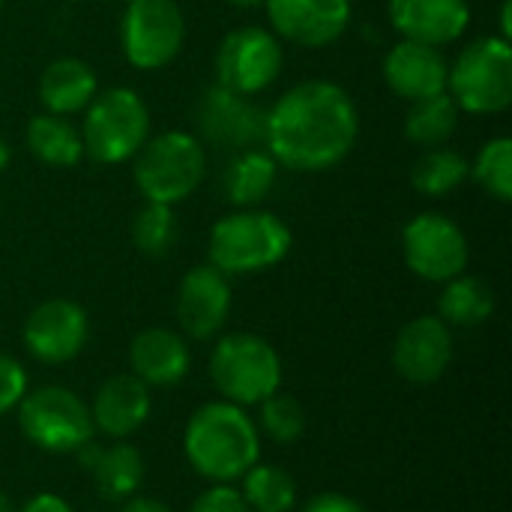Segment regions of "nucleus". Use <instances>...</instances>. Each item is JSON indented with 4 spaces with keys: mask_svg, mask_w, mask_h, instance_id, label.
Instances as JSON below:
<instances>
[{
    "mask_svg": "<svg viewBox=\"0 0 512 512\" xmlns=\"http://www.w3.org/2000/svg\"><path fill=\"white\" fill-rule=\"evenodd\" d=\"M186 39V18L177 0H129L120 18L123 57L141 69L156 72L177 60Z\"/></svg>",
    "mask_w": 512,
    "mask_h": 512,
    "instance_id": "obj_9",
    "label": "nucleus"
},
{
    "mask_svg": "<svg viewBox=\"0 0 512 512\" xmlns=\"http://www.w3.org/2000/svg\"><path fill=\"white\" fill-rule=\"evenodd\" d=\"M135 159V183L144 201L153 204H180L186 201L204 177L207 153L204 144L192 132H162L147 138Z\"/></svg>",
    "mask_w": 512,
    "mask_h": 512,
    "instance_id": "obj_5",
    "label": "nucleus"
},
{
    "mask_svg": "<svg viewBox=\"0 0 512 512\" xmlns=\"http://www.w3.org/2000/svg\"><path fill=\"white\" fill-rule=\"evenodd\" d=\"M276 177H279V162L267 150H258V147L240 150L234 153V159L228 162L222 174V192L234 207L246 210V207L261 204L273 192Z\"/></svg>",
    "mask_w": 512,
    "mask_h": 512,
    "instance_id": "obj_22",
    "label": "nucleus"
},
{
    "mask_svg": "<svg viewBox=\"0 0 512 512\" xmlns=\"http://www.w3.org/2000/svg\"><path fill=\"white\" fill-rule=\"evenodd\" d=\"M459 114L462 111L450 93H438V96L411 102V111L405 117V138L423 150L444 147L459 126Z\"/></svg>",
    "mask_w": 512,
    "mask_h": 512,
    "instance_id": "obj_26",
    "label": "nucleus"
},
{
    "mask_svg": "<svg viewBox=\"0 0 512 512\" xmlns=\"http://www.w3.org/2000/svg\"><path fill=\"white\" fill-rule=\"evenodd\" d=\"M453 363V333L438 315L408 321L393 345V366L411 384H435Z\"/></svg>",
    "mask_w": 512,
    "mask_h": 512,
    "instance_id": "obj_16",
    "label": "nucleus"
},
{
    "mask_svg": "<svg viewBox=\"0 0 512 512\" xmlns=\"http://www.w3.org/2000/svg\"><path fill=\"white\" fill-rule=\"evenodd\" d=\"M177 324L186 336L207 342L222 333L231 315V282L213 264L192 267L177 288Z\"/></svg>",
    "mask_w": 512,
    "mask_h": 512,
    "instance_id": "obj_15",
    "label": "nucleus"
},
{
    "mask_svg": "<svg viewBox=\"0 0 512 512\" xmlns=\"http://www.w3.org/2000/svg\"><path fill=\"white\" fill-rule=\"evenodd\" d=\"M183 453L204 480L234 483L258 465L261 435L240 405L225 399L207 402L186 423Z\"/></svg>",
    "mask_w": 512,
    "mask_h": 512,
    "instance_id": "obj_2",
    "label": "nucleus"
},
{
    "mask_svg": "<svg viewBox=\"0 0 512 512\" xmlns=\"http://www.w3.org/2000/svg\"><path fill=\"white\" fill-rule=\"evenodd\" d=\"M390 21L402 39L423 45H450L471 24L468 0H390Z\"/></svg>",
    "mask_w": 512,
    "mask_h": 512,
    "instance_id": "obj_18",
    "label": "nucleus"
},
{
    "mask_svg": "<svg viewBox=\"0 0 512 512\" xmlns=\"http://www.w3.org/2000/svg\"><path fill=\"white\" fill-rule=\"evenodd\" d=\"M177 237V219H174V207L168 204H153L144 201V207L138 210L135 222H132V240L144 255H165L174 246Z\"/></svg>",
    "mask_w": 512,
    "mask_h": 512,
    "instance_id": "obj_30",
    "label": "nucleus"
},
{
    "mask_svg": "<svg viewBox=\"0 0 512 512\" xmlns=\"http://www.w3.org/2000/svg\"><path fill=\"white\" fill-rule=\"evenodd\" d=\"M264 117L267 114L249 96L213 84L195 105V138L228 153L252 150L264 144Z\"/></svg>",
    "mask_w": 512,
    "mask_h": 512,
    "instance_id": "obj_12",
    "label": "nucleus"
},
{
    "mask_svg": "<svg viewBox=\"0 0 512 512\" xmlns=\"http://www.w3.org/2000/svg\"><path fill=\"white\" fill-rule=\"evenodd\" d=\"M9 159H12V150H9V144H6V141L0 138V171H3L6 165H9Z\"/></svg>",
    "mask_w": 512,
    "mask_h": 512,
    "instance_id": "obj_38",
    "label": "nucleus"
},
{
    "mask_svg": "<svg viewBox=\"0 0 512 512\" xmlns=\"http://www.w3.org/2000/svg\"><path fill=\"white\" fill-rule=\"evenodd\" d=\"M150 408H153V399L144 381H138L132 372L114 375L93 396V405H90L93 429L114 441L129 438L147 423Z\"/></svg>",
    "mask_w": 512,
    "mask_h": 512,
    "instance_id": "obj_19",
    "label": "nucleus"
},
{
    "mask_svg": "<svg viewBox=\"0 0 512 512\" xmlns=\"http://www.w3.org/2000/svg\"><path fill=\"white\" fill-rule=\"evenodd\" d=\"M150 138V108L129 87H108L84 108L81 144L99 165L129 162Z\"/></svg>",
    "mask_w": 512,
    "mask_h": 512,
    "instance_id": "obj_4",
    "label": "nucleus"
},
{
    "mask_svg": "<svg viewBox=\"0 0 512 512\" xmlns=\"http://www.w3.org/2000/svg\"><path fill=\"white\" fill-rule=\"evenodd\" d=\"M0 9H3V0H0Z\"/></svg>",
    "mask_w": 512,
    "mask_h": 512,
    "instance_id": "obj_40",
    "label": "nucleus"
},
{
    "mask_svg": "<svg viewBox=\"0 0 512 512\" xmlns=\"http://www.w3.org/2000/svg\"><path fill=\"white\" fill-rule=\"evenodd\" d=\"M90 336L87 312L72 300H45L24 321V348L48 366L75 360Z\"/></svg>",
    "mask_w": 512,
    "mask_h": 512,
    "instance_id": "obj_13",
    "label": "nucleus"
},
{
    "mask_svg": "<svg viewBox=\"0 0 512 512\" xmlns=\"http://www.w3.org/2000/svg\"><path fill=\"white\" fill-rule=\"evenodd\" d=\"M471 177L495 198L512 201V141L507 135H498L486 141L471 165Z\"/></svg>",
    "mask_w": 512,
    "mask_h": 512,
    "instance_id": "obj_29",
    "label": "nucleus"
},
{
    "mask_svg": "<svg viewBox=\"0 0 512 512\" xmlns=\"http://www.w3.org/2000/svg\"><path fill=\"white\" fill-rule=\"evenodd\" d=\"M189 348L177 330L147 327L129 345V366L138 381L147 387H171L189 372Z\"/></svg>",
    "mask_w": 512,
    "mask_h": 512,
    "instance_id": "obj_20",
    "label": "nucleus"
},
{
    "mask_svg": "<svg viewBox=\"0 0 512 512\" xmlns=\"http://www.w3.org/2000/svg\"><path fill=\"white\" fill-rule=\"evenodd\" d=\"M27 393V372L9 354H0V417L18 408Z\"/></svg>",
    "mask_w": 512,
    "mask_h": 512,
    "instance_id": "obj_32",
    "label": "nucleus"
},
{
    "mask_svg": "<svg viewBox=\"0 0 512 512\" xmlns=\"http://www.w3.org/2000/svg\"><path fill=\"white\" fill-rule=\"evenodd\" d=\"M261 429L276 444H294L306 432V408L294 396L276 390L261 402Z\"/></svg>",
    "mask_w": 512,
    "mask_h": 512,
    "instance_id": "obj_31",
    "label": "nucleus"
},
{
    "mask_svg": "<svg viewBox=\"0 0 512 512\" xmlns=\"http://www.w3.org/2000/svg\"><path fill=\"white\" fill-rule=\"evenodd\" d=\"M240 480L249 512H291L297 507V480L279 465H252Z\"/></svg>",
    "mask_w": 512,
    "mask_h": 512,
    "instance_id": "obj_28",
    "label": "nucleus"
},
{
    "mask_svg": "<svg viewBox=\"0 0 512 512\" xmlns=\"http://www.w3.org/2000/svg\"><path fill=\"white\" fill-rule=\"evenodd\" d=\"M303 512H366L363 504H357L354 498L348 495H339V492H324V495H315Z\"/></svg>",
    "mask_w": 512,
    "mask_h": 512,
    "instance_id": "obj_34",
    "label": "nucleus"
},
{
    "mask_svg": "<svg viewBox=\"0 0 512 512\" xmlns=\"http://www.w3.org/2000/svg\"><path fill=\"white\" fill-rule=\"evenodd\" d=\"M96 93H99L96 72L78 57L51 60L39 78V99L45 111L57 117L81 114L93 102Z\"/></svg>",
    "mask_w": 512,
    "mask_h": 512,
    "instance_id": "obj_21",
    "label": "nucleus"
},
{
    "mask_svg": "<svg viewBox=\"0 0 512 512\" xmlns=\"http://www.w3.org/2000/svg\"><path fill=\"white\" fill-rule=\"evenodd\" d=\"M291 228L267 210H234L210 231V264L225 276L261 273L291 252Z\"/></svg>",
    "mask_w": 512,
    "mask_h": 512,
    "instance_id": "obj_3",
    "label": "nucleus"
},
{
    "mask_svg": "<svg viewBox=\"0 0 512 512\" xmlns=\"http://www.w3.org/2000/svg\"><path fill=\"white\" fill-rule=\"evenodd\" d=\"M447 72L450 63L441 48L414 39L396 42L384 57V81L405 102H420L447 93Z\"/></svg>",
    "mask_w": 512,
    "mask_h": 512,
    "instance_id": "obj_17",
    "label": "nucleus"
},
{
    "mask_svg": "<svg viewBox=\"0 0 512 512\" xmlns=\"http://www.w3.org/2000/svg\"><path fill=\"white\" fill-rule=\"evenodd\" d=\"M21 435L45 453H75L93 441L90 405L69 387H39L18 402Z\"/></svg>",
    "mask_w": 512,
    "mask_h": 512,
    "instance_id": "obj_8",
    "label": "nucleus"
},
{
    "mask_svg": "<svg viewBox=\"0 0 512 512\" xmlns=\"http://www.w3.org/2000/svg\"><path fill=\"white\" fill-rule=\"evenodd\" d=\"M0 512H15V507H12V501L0 492Z\"/></svg>",
    "mask_w": 512,
    "mask_h": 512,
    "instance_id": "obj_39",
    "label": "nucleus"
},
{
    "mask_svg": "<svg viewBox=\"0 0 512 512\" xmlns=\"http://www.w3.org/2000/svg\"><path fill=\"white\" fill-rule=\"evenodd\" d=\"M282 42L267 27H237L231 30L216 51V84L255 96L267 90L282 72Z\"/></svg>",
    "mask_w": 512,
    "mask_h": 512,
    "instance_id": "obj_10",
    "label": "nucleus"
},
{
    "mask_svg": "<svg viewBox=\"0 0 512 512\" xmlns=\"http://www.w3.org/2000/svg\"><path fill=\"white\" fill-rule=\"evenodd\" d=\"M360 111L351 93L333 81H303L279 96L264 117L267 153L303 174L336 168L357 144Z\"/></svg>",
    "mask_w": 512,
    "mask_h": 512,
    "instance_id": "obj_1",
    "label": "nucleus"
},
{
    "mask_svg": "<svg viewBox=\"0 0 512 512\" xmlns=\"http://www.w3.org/2000/svg\"><path fill=\"white\" fill-rule=\"evenodd\" d=\"M231 6H237V9H258V6H264L267 0H228Z\"/></svg>",
    "mask_w": 512,
    "mask_h": 512,
    "instance_id": "obj_37",
    "label": "nucleus"
},
{
    "mask_svg": "<svg viewBox=\"0 0 512 512\" xmlns=\"http://www.w3.org/2000/svg\"><path fill=\"white\" fill-rule=\"evenodd\" d=\"M120 512H174L168 504H162V501H156V498H129V501H123V507Z\"/></svg>",
    "mask_w": 512,
    "mask_h": 512,
    "instance_id": "obj_36",
    "label": "nucleus"
},
{
    "mask_svg": "<svg viewBox=\"0 0 512 512\" xmlns=\"http://www.w3.org/2000/svg\"><path fill=\"white\" fill-rule=\"evenodd\" d=\"M471 177V162L450 147H429L411 165V186L429 198L453 195Z\"/></svg>",
    "mask_w": 512,
    "mask_h": 512,
    "instance_id": "obj_27",
    "label": "nucleus"
},
{
    "mask_svg": "<svg viewBox=\"0 0 512 512\" xmlns=\"http://www.w3.org/2000/svg\"><path fill=\"white\" fill-rule=\"evenodd\" d=\"M495 312V294L492 288L477 276H453L444 282V291L438 297V318L453 327H477Z\"/></svg>",
    "mask_w": 512,
    "mask_h": 512,
    "instance_id": "obj_25",
    "label": "nucleus"
},
{
    "mask_svg": "<svg viewBox=\"0 0 512 512\" xmlns=\"http://www.w3.org/2000/svg\"><path fill=\"white\" fill-rule=\"evenodd\" d=\"M402 255L414 276L426 282H447L465 273L468 237L444 213H420L402 231Z\"/></svg>",
    "mask_w": 512,
    "mask_h": 512,
    "instance_id": "obj_11",
    "label": "nucleus"
},
{
    "mask_svg": "<svg viewBox=\"0 0 512 512\" xmlns=\"http://www.w3.org/2000/svg\"><path fill=\"white\" fill-rule=\"evenodd\" d=\"M99 495L105 501H129L138 495L144 483V459L132 444H114V447H99L93 465L87 468Z\"/></svg>",
    "mask_w": 512,
    "mask_h": 512,
    "instance_id": "obj_23",
    "label": "nucleus"
},
{
    "mask_svg": "<svg viewBox=\"0 0 512 512\" xmlns=\"http://www.w3.org/2000/svg\"><path fill=\"white\" fill-rule=\"evenodd\" d=\"M447 93L465 114H501L512 105L510 39L471 42L447 72Z\"/></svg>",
    "mask_w": 512,
    "mask_h": 512,
    "instance_id": "obj_7",
    "label": "nucleus"
},
{
    "mask_svg": "<svg viewBox=\"0 0 512 512\" xmlns=\"http://www.w3.org/2000/svg\"><path fill=\"white\" fill-rule=\"evenodd\" d=\"M273 33L300 48H327L351 24V0H267Z\"/></svg>",
    "mask_w": 512,
    "mask_h": 512,
    "instance_id": "obj_14",
    "label": "nucleus"
},
{
    "mask_svg": "<svg viewBox=\"0 0 512 512\" xmlns=\"http://www.w3.org/2000/svg\"><path fill=\"white\" fill-rule=\"evenodd\" d=\"M21 512H72V507L63 501V498H57V495H36L33 501H27L24 504V510Z\"/></svg>",
    "mask_w": 512,
    "mask_h": 512,
    "instance_id": "obj_35",
    "label": "nucleus"
},
{
    "mask_svg": "<svg viewBox=\"0 0 512 512\" xmlns=\"http://www.w3.org/2000/svg\"><path fill=\"white\" fill-rule=\"evenodd\" d=\"M213 387L240 408L261 405L282 384V360L276 348L255 333H228L210 354Z\"/></svg>",
    "mask_w": 512,
    "mask_h": 512,
    "instance_id": "obj_6",
    "label": "nucleus"
},
{
    "mask_svg": "<svg viewBox=\"0 0 512 512\" xmlns=\"http://www.w3.org/2000/svg\"><path fill=\"white\" fill-rule=\"evenodd\" d=\"M126 3H129V0H126Z\"/></svg>",
    "mask_w": 512,
    "mask_h": 512,
    "instance_id": "obj_41",
    "label": "nucleus"
},
{
    "mask_svg": "<svg viewBox=\"0 0 512 512\" xmlns=\"http://www.w3.org/2000/svg\"><path fill=\"white\" fill-rule=\"evenodd\" d=\"M189 512H249V507L237 489H231L228 483H216L195 498Z\"/></svg>",
    "mask_w": 512,
    "mask_h": 512,
    "instance_id": "obj_33",
    "label": "nucleus"
},
{
    "mask_svg": "<svg viewBox=\"0 0 512 512\" xmlns=\"http://www.w3.org/2000/svg\"><path fill=\"white\" fill-rule=\"evenodd\" d=\"M24 141H27V150L51 168H72L84 156L81 132L66 117L48 114V111L36 114L27 123Z\"/></svg>",
    "mask_w": 512,
    "mask_h": 512,
    "instance_id": "obj_24",
    "label": "nucleus"
}]
</instances>
